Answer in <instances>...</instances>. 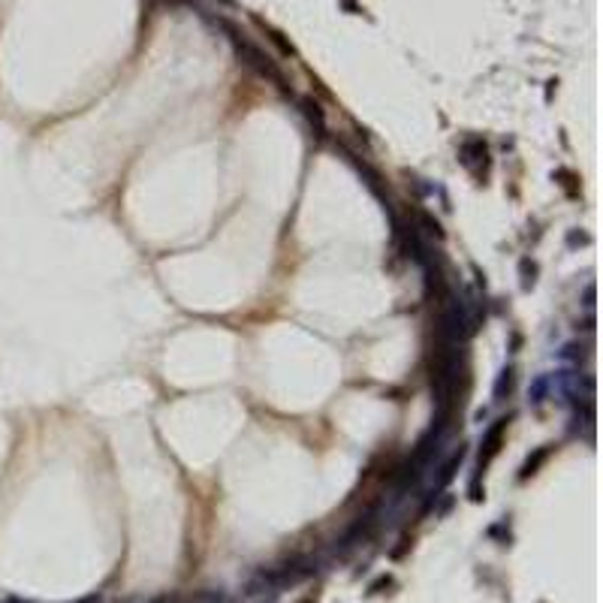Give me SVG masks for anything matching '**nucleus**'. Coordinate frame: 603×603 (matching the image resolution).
<instances>
[{"label": "nucleus", "mask_w": 603, "mask_h": 603, "mask_svg": "<svg viewBox=\"0 0 603 603\" xmlns=\"http://www.w3.org/2000/svg\"><path fill=\"white\" fill-rule=\"evenodd\" d=\"M235 49H239V55H241V60H244V64H250V67H254L257 73H263V75H272V79H281V75H278V70H274V67H272V60L265 58V55H263V51H259V49H254V45H250V43H239V40H235Z\"/></svg>", "instance_id": "nucleus-1"}]
</instances>
